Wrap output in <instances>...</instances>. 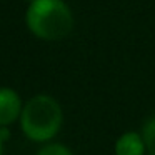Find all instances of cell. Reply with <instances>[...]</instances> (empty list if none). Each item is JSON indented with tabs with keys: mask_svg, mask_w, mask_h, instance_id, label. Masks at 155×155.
<instances>
[{
	"mask_svg": "<svg viewBox=\"0 0 155 155\" xmlns=\"http://www.w3.org/2000/svg\"><path fill=\"white\" fill-rule=\"evenodd\" d=\"M142 137L148 155H155V115L150 117L142 127Z\"/></svg>",
	"mask_w": 155,
	"mask_h": 155,
	"instance_id": "5b68a950",
	"label": "cell"
},
{
	"mask_svg": "<svg viewBox=\"0 0 155 155\" xmlns=\"http://www.w3.org/2000/svg\"><path fill=\"white\" fill-rule=\"evenodd\" d=\"M64 122V112L58 102L47 94H38L24 105L20 127L34 142H48L58 134Z\"/></svg>",
	"mask_w": 155,
	"mask_h": 155,
	"instance_id": "7a4b0ae2",
	"label": "cell"
},
{
	"mask_svg": "<svg viewBox=\"0 0 155 155\" xmlns=\"http://www.w3.org/2000/svg\"><path fill=\"white\" fill-rule=\"evenodd\" d=\"M22 100L14 88L0 87V127H8L20 118Z\"/></svg>",
	"mask_w": 155,
	"mask_h": 155,
	"instance_id": "3957f363",
	"label": "cell"
},
{
	"mask_svg": "<svg viewBox=\"0 0 155 155\" xmlns=\"http://www.w3.org/2000/svg\"><path fill=\"white\" fill-rule=\"evenodd\" d=\"M0 155H4V138L0 137Z\"/></svg>",
	"mask_w": 155,
	"mask_h": 155,
	"instance_id": "52a82bcc",
	"label": "cell"
},
{
	"mask_svg": "<svg viewBox=\"0 0 155 155\" xmlns=\"http://www.w3.org/2000/svg\"><path fill=\"white\" fill-rule=\"evenodd\" d=\"M25 22L35 37L48 42L62 40L74 28V15L64 0H34Z\"/></svg>",
	"mask_w": 155,
	"mask_h": 155,
	"instance_id": "6da1fadb",
	"label": "cell"
},
{
	"mask_svg": "<svg viewBox=\"0 0 155 155\" xmlns=\"http://www.w3.org/2000/svg\"><path fill=\"white\" fill-rule=\"evenodd\" d=\"M27 2H28V4H32V2H34V0H27Z\"/></svg>",
	"mask_w": 155,
	"mask_h": 155,
	"instance_id": "ba28073f",
	"label": "cell"
},
{
	"mask_svg": "<svg viewBox=\"0 0 155 155\" xmlns=\"http://www.w3.org/2000/svg\"><path fill=\"white\" fill-rule=\"evenodd\" d=\"M37 155H74L70 152V148H67L62 143H48L45 147H42L37 152Z\"/></svg>",
	"mask_w": 155,
	"mask_h": 155,
	"instance_id": "8992f818",
	"label": "cell"
},
{
	"mask_svg": "<svg viewBox=\"0 0 155 155\" xmlns=\"http://www.w3.org/2000/svg\"><path fill=\"white\" fill-rule=\"evenodd\" d=\"M145 142L142 134L125 132L115 142V155H145Z\"/></svg>",
	"mask_w": 155,
	"mask_h": 155,
	"instance_id": "277c9868",
	"label": "cell"
}]
</instances>
